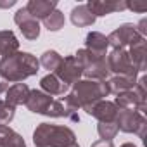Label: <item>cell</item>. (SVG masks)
Segmentation results:
<instances>
[{"mask_svg": "<svg viewBox=\"0 0 147 147\" xmlns=\"http://www.w3.org/2000/svg\"><path fill=\"white\" fill-rule=\"evenodd\" d=\"M40 71V62L36 55L30 52H14L0 59V75L9 83H23L26 78L35 76Z\"/></svg>", "mask_w": 147, "mask_h": 147, "instance_id": "6da1fadb", "label": "cell"}, {"mask_svg": "<svg viewBox=\"0 0 147 147\" xmlns=\"http://www.w3.org/2000/svg\"><path fill=\"white\" fill-rule=\"evenodd\" d=\"M35 147H69L76 144V135L69 126L40 123L33 131Z\"/></svg>", "mask_w": 147, "mask_h": 147, "instance_id": "7a4b0ae2", "label": "cell"}, {"mask_svg": "<svg viewBox=\"0 0 147 147\" xmlns=\"http://www.w3.org/2000/svg\"><path fill=\"white\" fill-rule=\"evenodd\" d=\"M71 97L76 100L78 107L88 113V109L97 104L99 100H104L109 95L107 83L106 82H94V80H80L73 85Z\"/></svg>", "mask_w": 147, "mask_h": 147, "instance_id": "3957f363", "label": "cell"}, {"mask_svg": "<svg viewBox=\"0 0 147 147\" xmlns=\"http://www.w3.org/2000/svg\"><path fill=\"white\" fill-rule=\"evenodd\" d=\"M75 59L83 69L85 80H94V82H106L109 80V69L106 64V57H99L87 49H78L75 54Z\"/></svg>", "mask_w": 147, "mask_h": 147, "instance_id": "277c9868", "label": "cell"}, {"mask_svg": "<svg viewBox=\"0 0 147 147\" xmlns=\"http://www.w3.org/2000/svg\"><path fill=\"white\" fill-rule=\"evenodd\" d=\"M118 131L123 133H135L140 138L145 137V128H147V119L144 114L137 113V111H130V109H119L118 116L114 119Z\"/></svg>", "mask_w": 147, "mask_h": 147, "instance_id": "5b68a950", "label": "cell"}, {"mask_svg": "<svg viewBox=\"0 0 147 147\" xmlns=\"http://www.w3.org/2000/svg\"><path fill=\"white\" fill-rule=\"evenodd\" d=\"M106 64L109 73H114V76H128V78H135L138 76L137 67L131 64L128 50L119 49V50H111L106 55Z\"/></svg>", "mask_w": 147, "mask_h": 147, "instance_id": "8992f818", "label": "cell"}, {"mask_svg": "<svg viewBox=\"0 0 147 147\" xmlns=\"http://www.w3.org/2000/svg\"><path fill=\"white\" fill-rule=\"evenodd\" d=\"M142 40H145V38L138 35L135 24H131V23H123L114 31H111L107 35V42H109V47H113V50H119V49L126 50V47H131Z\"/></svg>", "mask_w": 147, "mask_h": 147, "instance_id": "52a82bcc", "label": "cell"}, {"mask_svg": "<svg viewBox=\"0 0 147 147\" xmlns=\"http://www.w3.org/2000/svg\"><path fill=\"white\" fill-rule=\"evenodd\" d=\"M54 75L64 83V85H75L76 82L82 80L83 76V69L78 64V61L75 59V55H66L62 57V62L59 64V67L54 71Z\"/></svg>", "mask_w": 147, "mask_h": 147, "instance_id": "ba28073f", "label": "cell"}, {"mask_svg": "<svg viewBox=\"0 0 147 147\" xmlns=\"http://www.w3.org/2000/svg\"><path fill=\"white\" fill-rule=\"evenodd\" d=\"M14 23L19 26V30L26 40H36L40 36V23L28 14L26 7H21L14 14Z\"/></svg>", "mask_w": 147, "mask_h": 147, "instance_id": "9c48e42d", "label": "cell"}, {"mask_svg": "<svg viewBox=\"0 0 147 147\" xmlns=\"http://www.w3.org/2000/svg\"><path fill=\"white\" fill-rule=\"evenodd\" d=\"M87 7L92 11L95 18H100V16L126 11V2L125 0H88Z\"/></svg>", "mask_w": 147, "mask_h": 147, "instance_id": "30bf717a", "label": "cell"}, {"mask_svg": "<svg viewBox=\"0 0 147 147\" xmlns=\"http://www.w3.org/2000/svg\"><path fill=\"white\" fill-rule=\"evenodd\" d=\"M118 106L111 100H99L97 104H94L88 109V116H94L95 119H99V123H114L116 116H118Z\"/></svg>", "mask_w": 147, "mask_h": 147, "instance_id": "8fae6325", "label": "cell"}, {"mask_svg": "<svg viewBox=\"0 0 147 147\" xmlns=\"http://www.w3.org/2000/svg\"><path fill=\"white\" fill-rule=\"evenodd\" d=\"M114 104L118 106V109H130V111H137L140 114L145 116L147 113V100L140 99L133 90H128V92H123V94H118Z\"/></svg>", "mask_w": 147, "mask_h": 147, "instance_id": "7c38bea8", "label": "cell"}, {"mask_svg": "<svg viewBox=\"0 0 147 147\" xmlns=\"http://www.w3.org/2000/svg\"><path fill=\"white\" fill-rule=\"evenodd\" d=\"M52 100H54V97H50L49 94L35 88V90H30V95H28V100H26L24 106L28 107V111L45 116V113H47L49 106L52 104Z\"/></svg>", "mask_w": 147, "mask_h": 147, "instance_id": "4fadbf2b", "label": "cell"}, {"mask_svg": "<svg viewBox=\"0 0 147 147\" xmlns=\"http://www.w3.org/2000/svg\"><path fill=\"white\" fill-rule=\"evenodd\" d=\"M55 9H57V2H55V0H30V2L26 4L28 14L33 19H36V21H43Z\"/></svg>", "mask_w": 147, "mask_h": 147, "instance_id": "5bb4252c", "label": "cell"}, {"mask_svg": "<svg viewBox=\"0 0 147 147\" xmlns=\"http://www.w3.org/2000/svg\"><path fill=\"white\" fill-rule=\"evenodd\" d=\"M88 52L99 55V57H106L107 55V49H109V42L107 36L102 35L100 31H90L85 36V47Z\"/></svg>", "mask_w": 147, "mask_h": 147, "instance_id": "9a60e30c", "label": "cell"}, {"mask_svg": "<svg viewBox=\"0 0 147 147\" xmlns=\"http://www.w3.org/2000/svg\"><path fill=\"white\" fill-rule=\"evenodd\" d=\"M30 87L26 83H14L12 87H9V90L5 92V102L11 107H18V106H24L30 95Z\"/></svg>", "mask_w": 147, "mask_h": 147, "instance_id": "2e32d148", "label": "cell"}, {"mask_svg": "<svg viewBox=\"0 0 147 147\" xmlns=\"http://www.w3.org/2000/svg\"><path fill=\"white\" fill-rule=\"evenodd\" d=\"M67 85H64L54 73H49V75H45L42 80H40V90L49 94L50 97L54 95H66L67 94Z\"/></svg>", "mask_w": 147, "mask_h": 147, "instance_id": "e0dca14e", "label": "cell"}, {"mask_svg": "<svg viewBox=\"0 0 147 147\" xmlns=\"http://www.w3.org/2000/svg\"><path fill=\"white\" fill-rule=\"evenodd\" d=\"M71 23L78 26V28H87V26H92L95 23V16L92 14V11L87 7V4H82V5H76V7H73L71 14Z\"/></svg>", "mask_w": 147, "mask_h": 147, "instance_id": "ac0fdd59", "label": "cell"}, {"mask_svg": "<svg viewBox=\"0 0 147 147\" xmlns=\"http://www.w3.org/2000/svg\"><path fill=\"white\" fill-rule=\"evenodd\" d=\"M0 147H26V142L9 125H0Z\"/></svg>", "mask_w": 147, "mask_h": 147, "instance_id": "d6986e66", "label": "cell"}, {"mask_svg": "<svg viewBox=\"0 0 147 147\" xmlns=\"http://www.w3.org/2000/svg\"><path fill=\"white\" fill-rule=\"evenodd\" d=\"M128 55H130V61H131V64L137 67V71H138V73L145 71V67H147L145 40H142V42H138V43H135V45L128 47Z\"/></svg>", "mask_w": 147, "mask_h": 147, "instance_id": "ffe728a7", "label": "cell"}, {"mask_svg": "<svg viewBox=\"0 0 147 147\" xmlns=\"http://www.w3.org/2000/svg\"><path fill=\"white\" fill-rule=\"evenodd\" d=\"M19 50V40L11 30H2L0 31V55L5 57Z\"/></svg>", "mask_w": 147, "mask_h": 147, "instance_id": "44dd1931", "label": "cell"}, {"mask_svg": "<svg viewBox=\"0 0 147 147\" xmlns=\"http://www.w3.org/2000/svg\"><path fill=\"white\" fill-rule=\"evenodd\" d=\"M107 83V90H109V95L111 94H123V92H128V90H133L137 80L135 78H128V76H113L109 80H106Z\"/></svg>", "mask_w": 147, "mask_h": 147, "instance_id": "7402d4cb", "label": "cell"}, {"mask_svg": "<svg viewBox=\"0 0 147 147\" xmlns=\"http://www.w3.org/2000/svg\"><path fill=\"white\" fill-rule=\"evenodd\" d=\"M61 104H62V107H64V118H67V119L73 121V123H80V114H78L80 107H78L76 100L71 97V94L62 95Z\"/></svg>", "mask_w": 147, "mask_h": 147, "instance_id": "603a6c76", "label": "cell"}, {"mask_svg": "<svg viewBox=\"0 0 147 147\" xmlns=\"http://www.w3.org/2000/svg\"><path fill=\"white\" fill-rule=\"evenodd\" d=\"M38 62H40V66H42L43 69L54 73V71L59 67V64L62 62V55H61L59 52H55V50H45V52L40 55Z\"/></svg>", "mask_w": 147, "mask_h": 147, "instance_id": "cb8c5ba5", "label": "cell"}, {"mask_svg": "<svg viewBox=\"0 0 147 147\" xmlns=\"http://www.w3.org/2000/svg\"><path fill=\"white\" fill-rule=\"evenodd\" d=\"M64 24H66V18H64V14L59 9H55L50 16H47L43 19V26L49 31H59V30L64 28Z\"/></svg>", "mask_w": 147, "mask_h": 147, "instance_id": "d4e9b609", "label": "cell"}, {"mask_svg": "<svg viewBox=\"0 0 147 147\" xmlns=\"http://www.w3.org/2000/svg\"><path fill=\"white\" fill-rule=\"evenodd\" d=\"M97 133H99L100 140H113L118 133V126H116V123H99Z\"/></svg>", "mask_w": 147, "mask_h": 147, "instance_id": "484cf974", "label": "cell"}, {"mask_svg": "<svg viewBox=\"0 0 147 147\" xmlns=\"http://www.w3.org/2000/svg\"><path fill=\"white\" fill-rule=\"evenodd\" d=\"M16 116V109L11 107L5 100H0V125H9Z\"/></svg>", "mask_w": 147, "mask_h": 147, "instance_id": "4316f807", "label": "cell"}, {"mask_svg": "<svg viewBox=\"0 0 147 147\" xmlns=\"http://www.w3.org/2000/svg\"><path fill=\"white\" fill-rule=\"evenodd\" d=\"M45 116H49V118H64V107H62L61 100H55V99H54L52 104L49 106Z\"/></svg>", "mask_w": 147, "mask_h": 147, "instance_id": "83f0119b", "label": "cell"}, {"mask_svg": "<svg viewBox=\"0 0 147 147\" xmlns=\"http://www.w3.org/2000/svg\"><path fill=\"white\" fill-rule=\"evenodd\" d=\"M126 9H130V11H133V12L144 14V12L147 11V5H145V4H130V2H126Z\"/></svg>", "mask_w": 147, "mask_h": 147, "instance_id": "f1b7e54d", "label": "cell"}, {"mask_svg": "<svg viewBox=\"0 0 147 147\" xmlns=\"http://www.w3.org/2000/svg\"><path fill=\"white\" fill-rule=\"evenodd\" d=\"M135 28H137L138 35L145 38V35H147V19H145V18H144V19H140V23H138V24H137Z\"/></svg>", "mask_w": 147, "mask_h": 147, "instance_id": "f546056e", "label": "cell"}, {"mask_svg": "<svg viewBox=\"0 0 147 147\" xmlns=\"http://www.w3.org/2000/svg\"><path fill=\"white\" fill-rule=\"evenodd\" d=\"M90 147H114V144H113V140H97Z\"/></svg>", "mask_w": 147, "mask_h": 147, "instance_id": "4dcf8cb0", "label": "cell"}, {"mask_svg": "<svg viewBox=\"0 0 147 147\" xmlns=\"http://www.w3.org/2000/svg\"><path fill=\"white\" fill-rule=\"evenodd\" d=\"M9 87H11V85H9V82H7V80L2 76V75H0V95H2V94H5V92L9 90Z\"/></svg>", "mask_w": 147, "mask_h": 147, "instance_id": "1f68e13d", "label": "cell"}, {"mask_svg": "<svg viewBox=\"0 0 147 147\" xmlns=\"http://www.w3.org/2000/svg\"><path fill=\"white\" fill-rule=\"evenodd\" d=\"M16 5V0H0V9H9Z\"/></svg>", "mask_w": 147, "mask_h": 147, "instance_id": "d6a6232c", "label": "cell"}, {"mask_svg": "<svg viewBox=\"0 0 147 147\" xmlns=\"http://www.w3.org/2000/svg\"><path fill=\"white\" fill-rule=\"evenodd\" d=\"M119 147H137V145L131 144V142H126V144H123V145H119Z\"/></svg>", "mask_w": 147, "mask_h": 147, "instance_id": "836d02e7", "label": "cell"}, {"mask_svg": "<svg viewBox=\"0 0 147 147\" xmlns=\"http://www.w3.org/2000/svg\"><path fill=\"white\" fill-rule=\"evenodd\" d=\"M69 147H80V145H78V144H73V145H69Z\"/></svg>", "mask_w": 147, "mask_h": 147, "instance_id": "e575fe53", "label": "cell"}]
</instances>
